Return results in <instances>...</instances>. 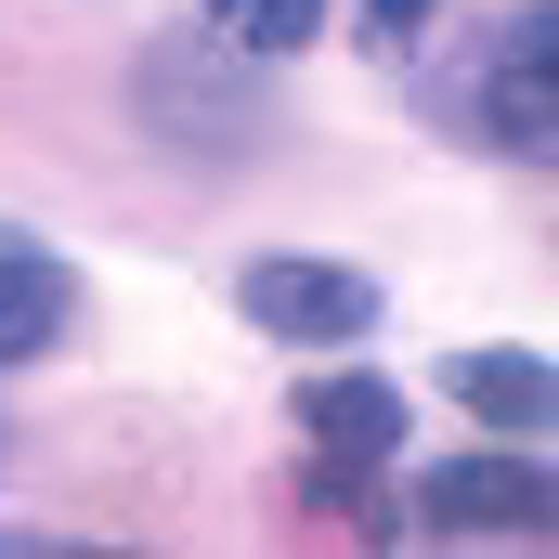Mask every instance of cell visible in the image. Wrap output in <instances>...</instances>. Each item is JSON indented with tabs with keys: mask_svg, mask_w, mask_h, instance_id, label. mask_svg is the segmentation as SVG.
Returning <instances> with one entry per match:
<instances>
[{
	"mask_svg": "<svg viewBox=\"0 0 559 559\" xmlns=\"http://www.w3.org/2000/svg\"><path fill=\"white\" fill-rule=\"evenodd\" d=\"M235 312H248V325H274V338L338 352V338H365V325H378V286L338 274V261H248V274H235Z\"/></svg>",
	"mask_w": 559,
	"mask_h": 559,
	"instance_id": "6da1fadb",
	"label": "cell"
},
{
	"mask_svg": "<svg viewBox=\"0 0 559 559\" xmlns=\"http://www.w3.org/2000/svg\"><path fill=\"white\" fill-rule=\"evenodd\" d=\"M559 26L547 13H521V26H508V39H495V79H481V131L508 143V156H547V131H559V92H547V52Z\"/></svg>",
	"mask_w": 559,
	"mask_h": 559,
	"instance_id": "7a4b0ae2",
	"label": "cell"
},
{
	"mask_svg": "<svg viewBox=\"0 0 559 559\" xmlns=\"http://www.w3.org/2000/svg\"><path fill=\"white\" fill-rule=\"evenodd\" d=\"M417 508L442 521V534H481V521L534 534V521H547V468H534V455H468V468H429Z\"/></svg>",
	"mask_w": 559,
	"mask_h": 559,
	"instance_id": "3957f363",
	"label": "cell"
},
{
	"mask_svg": "<svg viewBox=\"0 0 559 559\" xmlns=\"http://www.w3.org/2000/svg\"><path fill=\"white\" fill-rule=\"evenodd\" d=\"M299 429L325 442V468H378V455H404V391L391 378H312Z\"/></svg>",
	"mask_w": 559,
	"mask_h": 559,
	"instance_id": "277c9868",
	"label": "cell"
},
{
	"mask_svg": "<svg viewBox=\"0 0 559 559\" xmlns=\"http://www.w3.org/2000/svg\"><path fill=\"white\" fill-rule=\"evenodd\" d=\"M52 338H66V261L26 248V235H0V365H26Z\"/></svg>",
	"mask_w": 559,
	"mask_h": 559,
	"instance_id": "5b68a950",
	"label": "cell"
},
{
	"mask_svg": "<svg viewBox=\"0 0 559 559\" xmlns=\"http://www.w3.org/2000/svg\"><path fill=\"white\" fill-rule=\"evenodd\" d=\"M442 391H455L481 429H547V365H534V352H455Z\"/></svg>",
	"mask_w": 559,
	"mask_h": 559,
	"instance_id": "8992f818",
	"label": "cell"
},
{
	"mask_svg": "<svg viewBox=\"0 0 559 559\" xmlns=\"http://www.w3.org/2000/svg\"><path fill=\"white\" fill-rule=\"evenodd\" d=\"M209 26H222L235 52H299V39L325 26V0H209Z\"/></svg>",
	"mask_w": 559,
	"mask_h": 559,
	"instance_id": "52a82bcc",
	"label": "cell"
},
{
	"mask_svg": "<svg viewBox=\"0 0 559 559\" xmlns=\"http://www.w3.org/2000/svg\"><path fill=\"white\" fill-rule=\"evenodd\" d=\"M365 13H378V39H404V26H429V13H442V0H365Z\"/></svg>",
	"mask_w": 559,
	"mask_h": 559,
	"instance_id": "ba28073f",
	"label": "cell"
},
{
	"mask_svg": "<svg viewBox=\"0 0 559 559\" xmlns=\"http://www.w3.org/2000/svg\"><path fill=\"white\" fill-rule=\"evenodd\" d=\"M79 559H118V547H79Z\"/></svg>",
	"mask_w": 559,
	"mask_h": 559,
	"instance_id": "9c48e42d",
	"label": "cell"
}]
</instances>
